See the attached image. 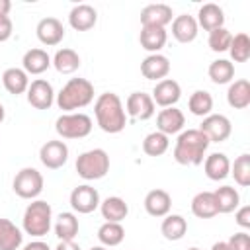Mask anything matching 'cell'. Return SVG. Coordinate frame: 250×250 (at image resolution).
I'll return each mask as SVG.
<instances>
[{
    "instance_id": "d4e9b609",
    "label": "cell",
    "mask_w": 250,
    "mask_h": 250,
    "mask_svg": "<svg viewBox=\"0 0 250 250\" xmlns=\"http://www.w3.org/2000/svg\"><path fill=\"white\" fill-rule=\"evenodd\" d=\"M191 213L197 219H211V217L219 215L213 191H199V193H195L193 199H191Z\"/></svg>"
},
{
    "instance_id": "30bf717a",
    "label": "cell",
    "mask_w": 250,
    "mask_h": 250,
    "mask_svg": "<svg viewBox=\"0 0 250 250\" xmlns=\"http://www.w3.org/2000/svg\"><path fill=\"white\" fill-rule=\"evenodd\" d=\"M39 160L49 170H59L68 160V146L64 141H47L39 148Z\"/></svg>"
},
{
    "instance_id": "9a60e30c",
    "label": "cell",
    "mask_w": 250,
    "mask_h": 250,
    "mask_svg": "<svg viewBox=\"0 0 250 250\" xmlns=\"http://www.w3.org/2000/svg\"><path fill=\"white\" fill-rule=\"evenodd\" d=\"M184 125H186V117L178 107H162L160 113L156 115V131L164 133L166 137L182 133Z\"/></svg>"
},
{
    "instance_id": "9c48e42d",
    "label": "cell",
    "mask_w": 250,
    "mask_h": 250,
    "mask_svg": "<svg viewBox=\"0 0 250 250\" xmlns=\"http://www.w3.org/2000/svg\"><path fill=\"white\" fill-rule=\"evenodd\" d=\"M70 207L76 213H80V215H88V213L96 211L100 207V193H98V189L88 186V184L76 186L70 191Z\"/></svg>"
},
{
    "instance_id": "7402d4cb",
    "label": "cell",
    "mask_w": 250,
    "mask_h": 250,
    "mask_svg": "<svg viewBox=\"0 0 250 250\" xmlns=\"http://www.w3.org/2000/svg\"><path fill=\"white\" fill-rule=\"evenodd\" d=\"M197 25L205 31H213L219 27H225V12L217 4H203L197 12Z\"/></svg>"
},
{
    "instance_id": "836d02e7",
    "label": "cell",
    "mask_w": 250,
    "mask_h": 250,
    "mask_svg": "<svg viewBox=\"0 0 250 250\" xmlns=\"http://www.w3.org/2000/svg\"><path fill=\"white\" fill-rule=\"evenodd\" d=\"M55 234L59 236V240H74V236L78 234V219L74 213H61L57 217L55 223Z\"/></svg>"
},
{
    "instance_id": "5b68a950",
    "label": "cell",
    "mask_w": 250,
    "mask_h": 250,
    "mask_svg": "<svg viewBox=\"0 0 250 250\" xmlns=\"http://www.w3.org/2000/svg\"><path fill=\"white\" fill-rule=\"evenodd\" d=\"M76 172L82 180H102L109 172V156L104 148H92L76 158Z\"/></svg>"
},
{
    "instance_id": "83f0119b",
    "label": "cell",
    "mask_w": 250,
    "mask_h": 250,
    "mask_svg": "<svg viewBox=\"0 0 250 250\" xmlns=\"http://www.w3.org/2000/svg\"><path fill=\"white\" fill-rule=\"evenodd\" d=\"M166 29L164 27H141V35H139V41H141V47L145 51H148L150 55L158 53L164 45H166Z\"/></svg>"
},
{
    "instance_id": "e575fe53",
    "label": "cell",
    "mask_w": 250,
    "mask_h": 250,
    "mask_svg": "<svg viewBox=\"0 0 250 250\" xmlns=\"http://www.w3.org/2000/svg\"><path fill=\"white\" fill-rule=\"evenodd\" d=\"M207 74L215 84H229L234 78V64L227 59H217L209 64Z\"/></svg>"
},
{
    "instance_id": "c3c4849f",
    "label": "cell",
    "mask_w": 250,
    "mask_h": 250,
    "mask_svg": "<svg viewBox=\"0 0 250 250\" xmlns=\"http://www.w3.org/2000/svg\"><path fill=\"white\" fill-rule=\"evenodd\" d=\"M4 117H6V109H4V105L0 104V123L4 121Z\"/></svg>"
},
{
    "instance_id": "f1b7e54d",
    "label": "cell",
    "mask_w": 250,
    "mask_h": 250,
    "mask_svg": "<svg viewBox=\"0 0 250 250\" xmlns=\"http://www.w3.org/2000/svg\"><path fill=\"white\" fill-rule=\"evenodd\" d=\"M51 64L57 68V72L61 74H72L80 68V55L74 49H59L55 53V57L51 59Z\"/></svg>"
},
{
    "instance_id": "ee69618b",
    "label": "cell",
    "mask_w": 250,
    "mask_h": 250,
    "mask_svg": "<svg viewBox=\"0 0 250 250\" xmlns=\"http://www.w3.org/2000/svg\"><path fill=\"white\" fill-rule=\"evenodd\" d=\"M55 250H80V246L74 240H61Z\"/></svg>"
},
{
    "instance_id": "5bb4252c",
    "label": "cell",
    "mask_w": 250,
    "mask_h": 250,
    "mask_svg": "<svg viewBox=\"0 0 250 250\" xmlns=\"http://www.w3.org/2000/svg\"><path fill=\"white\" fill-rule=\"evenodd\" d=\"M172 8L168 4H148L141 10L143 27H166L172 23Z\"/></svg>"
},
{
    "instance_id": "7dc6e473",
    "label": "cell",
    "mask_w": 250,
    "mask_h": 250,
    "mask_svg": "<svg viewBox=\"0 0 250 250\" xmlns=\"http://www.w3.org/2000/svg\"><path fill=\"white\" fill-rule=\"evenodd\" d=\"M211 250H229V248H227V242H215Z\"/></svg>"
},
{
    "instance_id": "7a4b0ae2",
    "label": "cell",
    "mask_w": 250,
    "mask_h": 250,
    "mask_svg": "<svg viewBox=\"0 0 250 250\" xmlns=\"http://www.w3.org/2000/svg\"><path fill=\"white\" fill-rule=\"evenodd\" d=\"M209 148V139L199 129H188L178 135L174 160L182 166H199Z\"/></svg>"
},
{
    "instance_id": "d6a6232c",
    "label": "cell",
    "mask_w": 250,
    "mask_h": 250,
    "mask_svg": "<svg viewBox=\"0 0 250 250\" xmlns=\"http://www.w3.org/2000/svg\"><path fill=\"white\" fill-rule=\"evenodd\" d=\"M125 238V229L121 227V223H104L100 229H98V240L102 242V246L105 248H111V246H117L121 244Z\"/></svg>"
},
{
    "instance_id": "d590c367",
    "label": "cell",
    "mask_w": 250,
    "mask_h": 250,
    "mask_svg": "<svg viewBox=\"0 0 250 250\" xmlns=\"http://www.w3.org/2000/svg\"><path fill=\"white\" fill-rule=\"evenodd\" d=\"M188 107L193 115L197 117H207L213 109V96L207 92V90H195L191 96H189V102H188Z\"/></svg>"
},
{
    "instance_id": "f35d334b",
    "label": "cell",
    "mask_w": 250,
    "mask_h": 250,
    "mask_svg": "<svg viewBox=\"0 0 250 250\" xmlns=\"http://www.w3.org/2000/svg\"><path fill=\"white\" fill-rule=\"evenodd\" d=\"M230 174L240 188H248L250 186V154L244 152L236 156L234 164H230Z\"/></svg>"
},
{
    "instance_id": "ab89813d",
    "label": "cell",
    "mask_w": 250,
    "mask_h": 250,
    "mask_svg": "<svg viewBox=\"0 0 250 250\" xmlns=\"http://www.w3.org/2000/svg\"><path fill=\"white\" fill-rule=\"evenodd\" d=\"M230 41H232V35H230V31H229L227 27H219V29L209 31V47H211V51H215V53H225V51H229Z\"/></svg>"
},
{
    "instance_id": "d6986e66",
    "label": "cell",
    "mask_w": 250,
    "mask_h": 250,
    "mask_svg": "<svg viewBox=\"0 0 250 250\" xmlns=\"http://www.w3.org/2000/svg\"><path fill=\"white\" fill-rule=\"evenodd\" d=\"M172 207V197L166 189H150L145 195V211L150 217H166Z\"/></svg>"
},
{
    "instance_id": "4dcf8cb0",
    "label": "cell",
    "mask_w": 250,
    "mask_h": 250,
    "mask_svg": "<svg viewBox=\"0 0 250 250\" xmlns=\"http://www.w3.org/2000/svg\"><path fill=\"white\" fill-rule=\"evenodd\" d=\"M219 213H232L240 205V195L232 186H221L213 191Z\"/></svg>"
},
{
    "instance_id": "f907efd6",
    "label": "cell",
    "mask_w": 250,
    "mask_h": 250,
    "mask_svg": "<svg viewBox=\"0 0 250 250\" xmlns=\"http://www.w3.org/2000/svg\"><path fill=\"white\" fill-rule=\"evenodd\" d=\"M188 250H199V248H188Z\"/></svg>"
},
{
    "instance_id": "8d00e7d4",
    "label": "cell",
    "mask_w": 250,
    "mask_h": 250,
    "mask_svg": "<svg viewBox=\"0 0 250 250\" xmlns=\"http://www.w3.org/2000/svg\"><path fill=\"white\" fill-rule=\"evenodd\" d=\"M168 146H170V141H168V137H166L164 133H160V131L148 133V135L145 137V141H143V150H145V154H148V156H162V154L168 150Z\"/></svg>"
},
{
    "instance_id": "484cf974",
    "label": "cell",
    "mask_w": 250,
    "mask_h": 250,
    "mask_svg": "<svg viewBox=\"0 0 250 250\" xmlns=\"http://www.w3.org/2000/svg\"><path fill=\"white\" fill-rule=\"evenodd\" d=\"M21 66L27 74H43L51 66V57L43 49H29L21 59Z\"/></svg>"
},
{
    "instance_id": "4fadbf2b",
    "label": "cell",
    "mask_w": 250,
    "mask_h": 250,
    "mask_svg": "<svg viewBox=\"0 0 250 250\" xmlns=\"http://www.w3.org/2000/svg\"><path fill=\"white\" fill-rule=\"evenodd\" d=\"M125 107H127V115L135 117V119H141V121H146L154 115V102L150 98V94H145V92H133L129 94L127 102H125Z\"/></svg>"
},
{
    "instance_id": "ba28073f",
    "label": "cell",
    "mask_w": 250,
    "mask_h": 250,
    "mask_svg": "<svg viewBox=\"0 0 250 250\" xmlns=\"http://www.w3.org/2000/svg\"><path fill=\"white\" fill-rule=\"evenodd\" d=\"M199 131L209 139V143H223L230 137L232 133V125L230 119L227 115L221 113H209L207 117H203Z\"/></svg>"
},
{
    "instance_id": "603a6c76",
    "label": "cell",
    "mask_w": 250,
    "mask_h": 250,
    "mask_svg": "<svg viewBox=\"0 0 250 250\" xmlns=\"http://www.w3.org/2000/svg\"><path fill=\"white\" fill-rule=\"evenodd\" d=\"M100 211L107 223H121L129 215V205L125 203L123 197L111 195V197H105L104 201H100Z\"/></svg>"
},
{
    "instance_id": "52a82bcc",
    "label": "cell",
    "mask_w": 250,
    "mask_h": 250,
    "mask_svg": "<svg viewBox=\"0 0 250 250\" xmlns=\"http://www.w3.org/2000/svg\"><path fill=\"white\" fill-rule=\"evenodd\" d=\"M12 189L21 199H35L43 191V176H41V172L35 170V168H21L16 174L14 182H12Z\"/></svg>"
},
{
    "instance_id": "e0dca14e",
    "label": "cell",
    "mask_w": 250,
    "mask_h": 250,
    "mask_svg": "<svg viewBox=\"0 0 250 250\" xmlns=\"http://www.w3.org/2000/svg\"><path fill=\"white\" fill-rule=\"evenodd\" d=\"M170 72V61L168 57L160 55V53H154V55H148L143 62H141V74L146 78V80H164Z\"/></svg>"
},
{
    "instance_id": "7bdbcfd3",
    "label": "cell",
    "mask_w": 250,
    "mask_h": 250,
    "mask_svg": "<svg viewBox=\"0 0 250 250\" xmlns=\"http://www.w3.org/2000/svg\"><path fill=\"white\" fill-rule=\"evenodd\" d=\"M12 29H14L12 20H10V18H2V20H0V43L8 41V39L12 37Z\"/></svg>"
},
{
    "instance_id": "2e32d148",
    "label": "cell",
    "mask_w": 250,
    "mask_h": 250,
    "mask_svg": "<svg viewBox=\"0 0 250 250\" xmlns=\"http://www.w3.org/2000/svg\"><path fill=\"white\" fill-rule=\"evenodd\" d=\"M35 33H37V39L47 45V47H55L62 41L64 37V27L62 23L57 20V18H43L37 27H35Z\"/></svg>"
},
{
    "instance_id": "44dd1931",
    "label": "cell",
    "mask_w": 250,
    "mask_h": 250,
    "mask_svg": "<svg viewBox=\"0 0 250 250\" xmlns=\"http://www.w3.org/2000/svg\"><path fill=\"white\" fill-rule=\"evenodd\" d=\"M203 170H205V176L213 182L225 180L230 174V160L227 158L225 152H211L209 156H205Z\"/></svg>"
},
{
    "instance_id": "4316f807",
    "label": "cell",
    "mask_w": 250,
    "mask_h": 250,
    "mask_svg": "<svg viewBox=\"0 0 250 250\" xmlns=\"http://www.w3.org/2000/svg\"><path fill=\"white\" fill-rule=\"evenodd\" d=\"M2 84H4V88H6L10 94L20 96V94L27 92V88H29V78H27V72H25L23 68L12 66V68H6V70H4V74H2Z\"/></svg>"
},
{
    "instance_id": "74e56055",
    "label": "cell",
    "mask_w": 250,
    "mask_h": 250,
    "mask_svg": "<svg viewBox=\"0 0 250 250\" xmlns=\"http://www.w3.org/2000/svg\"><path fill=\"white\" fill-rule=\"evenodd\" d=\"M230 59L234 62H246L250 59V37L246 33H236L232 35L230 47H229Z\"/></svg>"
},
{
    "instance_id": "f6af8a7d",
    "label": "cell",
    "mask_w": 250,
    "mask_h": 250,
    "mask_svg": "<svg viewBox=\"0 0 250 250\" xmlns=\"http://www.w3.org/2000/svg\"><path fill=\"white\" fill-rule=\"evenodd\" d=\"M23 250H51V248H49L43 240H33V242H29V244H25Z\"/></svg>"
},
{
    "instance_id": "1f68e13d",
    "label": "cell",
    "mask_w": 250,
    "mask_h": 250,
    "mask_svg": "<svg viewBox=\"0 0 250 250\" xmlns=\"http://www.w3.org/2000/svg\"><path fill=\"white\" fill-rule=\"evenodd\" d=\"M160 232L166 240H182L188 232V223L182 215H166L160 225Z\"/></svg>"
},
{
    "instance_id": "b9f144b4",
    "label": "cell",
    "mask_w": 250,
    "mask_h": 250,
    "mask_svg": "<svg viewBox=\"0 0 250 250\" xmlns=\"http://www.w3.org/2000/svg\"><path fill=\"white\" fill-rule=\"evenodd\" d=\"M234 221H236L238 227H242V229H250V205H242V207L236 211Z\"/></svg>"
},
{
    "instance_id": "ac0fdd59",
    "label": "cell",
    "mask_w": 250,
    "mask_h": 250,
    "mask_svg": "<svg viewBox=\"0 0 250 250\" xmlns=\"http://www.w3.org/2000/svg\"><path fill=\"white\" fill-rule=\"evenodd\" d=\"M96 21H98V12L90 4H78L68 14V23L76 31H88L96 25Z\"/></svg>"
},
{
    "instance_id": "60d3db41",
    "label": "cell",
    "mask_w": 250,
    "mask_h": 250,
    "mask_svg": "<svg viewBox=\"0 0 250 250\" xmlns=\"http://www.w3.org/2000/svg\"><path fill=\"white\" fill-rule=\"evenodd\" d=\"M229 250H250V234L248 232H236L227 240Z\"/></svg>"
},
{
    "instance_id": "ffe728a7",
    "label": "cell",
    "mask_w": 250,
    "mask_h": 250,
    "mask_svg": "<svg viewBox=\"0 0 250 250\" xmlns=\"http://www.w3.org/2000/svg\"><path fill=\"white\" fill-rule=\"evenodd\" d=\"M197 29L199 25L189 14H182L172 20V35L178 43H191L197 37Z\"/></svg>"
},
{
    "instance_id": "6da1fadb",
    "label": "cell",
    "mask_w": 250,
    "mask_h": 250,
    "mask_svg": "<svg viewBox=\"0 0 250 250\" xmlns=\"http://www.w3.org/2000/svg\"><path fill=\"white\" fill-rule=\"evenodd\" d=\"M94 115H96L98 127L109 135L121 133L127 125V113L123 109L121 98L113 92H104L98 96L94 104Z\"/></svg>"
},
{
    "instance_id": "8992f818",
    "label": "cell",
    "mask_w": 250,
    "mask_h": 250,
    "mask_svg": "<svg viewBox=\"0 0 250 250\" xmlns=\"http://www.w3.org/2000/svg\"><path fill=\"white\" fill-rule=\"evenodd\" d=\"M55 131L62 139H84L92 131V119L86 113H62L55 121Z\"/></svg>"
},
{
    "instance_id": "f546056e",
    "label": "cell",
    "mask_w": 250,
    "mask_h": 250,
    "mask_svg": "<svg viewBox=\"0 0 250 250\" xmlns=\"http://www.w3.org/2000/svg\"><path fill=\"white\" fill-rule=\"evenodd\" d=\"M21 242V230L10 219H0V250H18Z\"/></svg>"
},
{
    "instance_id": "277c9868",
    "label": "cell",
    "mask_w": 250,
    "mask_h": 250,
    "mask_svg": "<svg viewBox=\"0 0 250 250\" xmlns=\"http://www.w3.org/2000/svg\"><path fill=\"white\" fill-rule=\"evenodd\" d=\"M51 219H53V211H51V205L43 199H35L31 201L25 211H23V230L35 238H41L49 232L51 229Z\"/></svg>"
},
{
    "instance_id": "7c38bea8",
    "label": "cell",
    "mask_w": 250,
    "mask_h": 250,
    "mask_svg": "<svg viewBox=\"0 0 250 250\" xmlns=\"http://www.w3.org/2000/svg\"><path fill=\"white\" fill-rule=\"evenodd\" d=\"M152 102L154 105L160 107H174L178 104V100L182 98V88L174 78H164L160 82H156L154 90H152Z\"/></svg>"
},
{
    "instance_id": "cb8c5ba5",
    "label": "cell",
    "mask_w": 250,
    "mask_h": 250,
    "mask_svg": "<svg viewBox=\"0 0 250 250\" xmlns=\"http://www.w3.org/2000/svg\"><path fill=\"white\" fill-rule=\"evenodd\" d=\"M227 102L234 109H246L250 105V82L246 78H238L230 82L227 90Z\"/></svg>"
},
{
    "instance_id": "8fae6325",
    "label": "cell",
    "mask_w": 250,
    "mask_h": 250,
    "mask_svg": "<svg viewBox=\"0 0 250 250\" xmlns=\"http://www.w3.org/2000/svg\"><path fill=\"white\" fill-rule=\"evenodd\" d=\"M27 102L35 109H49L55 102V90L45 78H35L27 88Z\"/></svg>"
},
{
    "instance_id": "681fc988",
    "label": "cell",
    "mask_w": 250,
    "mask_h": 250,
    "mask_svg": "<svg viewBox=\"0 0 250 250\" xmlns=\"http://www.w3.org/2000/svg\"><path fill=\"white\" fill-rule=\"evenodd\" d=\"M90 250H107V248H105V246H92Z\"/></svg>"
},
{
    "instance_id": "3957f363",
    "label": "cell",
    "mask_w": 250,
    "mask_h": 250,
    "mask_svg": "<svg viewBox=\"0 0 250 250\" xmlns=\"http://www.w3.org/2000/svg\"><path fill=\"white\" fill-rule=\"evenodd\" d=\"M92 100L94 86L86 78H70L57 94V105L66 113H74L76 109L86 107L88 104H92Z\"/></svg>"
},
{
    "instance_id": "bcb514c9",
    "label": "cell",
    "mask_w": 250,
    "mask_h": 250,
    "mask_svg": "<svg viewBox=\"0 0 250 250\" xmlns=\"http://www.w3.org/2000/svg\"><path fill=\"white\" fill-rule=\"evenodd\" d=\"M10 8H12V2L10 0H0V20L2 18H8Z\"/></svg>"
}]
</instances>
